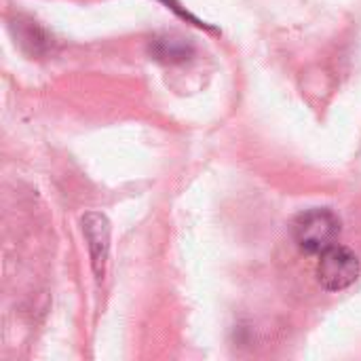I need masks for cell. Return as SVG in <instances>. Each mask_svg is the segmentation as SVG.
Segmentation results:
<instances>
[{
  "instance_id": "cell-1",
  "label": "cell",
  "mask_w": 361,
  "mask_h": 361,
  "mask_svg": "<svg viewBox=\"0 0 361 361\" xmlns=\"http://www.w3.org/2000/svg\"><path fill=\"white\" fill-rule=\"evenodd\" d=\"M292 235L296 245L305 254L322 256L326 250L336 245V239L341 235V220L328 207H313L309 212H302L294 220Z\"/></svg>"
},
{
  "instance_id": "cell-3",
  "label": "cell",
  "mask_w": 361,
  "mask_h": 361,
  "mask_svg": "<svg viewBox=\"0 0 361 361\" xmlns=\"http://www.w3.org/2000/svg\"><path fill=\"white\" fill-rule=\"evenodd\" d=\"M82 235L87 241L91 269L97 281H104L108 254H110V222L99 212H89L82 216Z\"/></svg>"
},
{
  "instance_id": "cell-4",
  "label": "cell",
  "mask_w": 361,
  "mask_h": 361,
  "mask_svg": "<svg viewBox=\"0 0 361 361\" xmlns=\"http://www.w3.org/2000/svg\"><path fill=\"white\" fill-rule=\"evenodd\" d=\"M195 53V47L180 36H159L150 42V55L163 63H184Z\"/></svg>"
},
{
  "instance_id": "cell-5",
  "label": "cell",
  "mask_w": 361,
  "mask_h": 361,
  "mask_svg": "<svg viewBox=\"0 0 361 361\" xmlns=\"http://www.w3.org/2000/svg\"><path fill=\"white\" fill-rule=\"evenodd\" d=\"M19 42H21L23 47L30 44V53H32V55H40L44 49H49V36H47L40 27H36L34 21H27L25 30H21Z\"/></svg>"
},
{
  "instance_id": "cell-2",
  "label": "cell",
  "mask_w": 361,
  "mask_h": 361,
  "mask_svg": "<svg viewBox=\"0 0 361 361\" xmlns=\"http://www.w3.org/2000/svg\"><path fill=\"white\" fill-rule=\"evenodd\" d=\"M360 271V260L349 247L332 245L319 256L317 281L328 292H343L357 281Z\"/></svg>"
},
{
  "instance_id": "cell-6",
  "label": "cell",
  "mask_w": 361,
  "mask_h": 361,
  "mask_svg": "<svg viewBox=\"0 0 361 361\" xmlns=\"http://www.w3.org/2000/svg\"><path fill=\"white\" fill-rule=\"evenodd\" d=\"M159 2L167 4V8H171V11H173V13H176L178 17H182V19H186V21L195 23L197 27H203V30H209V32L214 30L212 25H207V23H203L201 19H197L195 15H190V13H188V11H186V8H184V6H182L180 2H178V0H159Z\"/></svg>"
}]
</instances>
